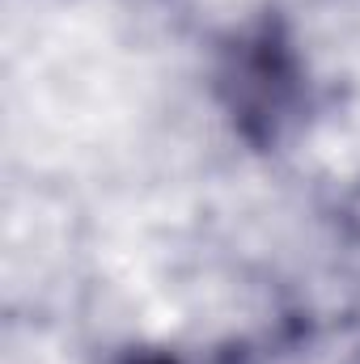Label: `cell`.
<instances>
[{
	"label": "cell",
	"instance_id": "obj_2",
	"mask_svg": "<svg viewBox=\"0 0 360 364\" xmlns=\"http://www.w3.org/2000/svg\"><path fill=\"white\" fill-rule=\"evenodd\" d=\"M127 364H179L174 356H136V360H127Z\"/></svg>",
	"mask_w": 360,
	"mask_h": 364
},
{
	"label": "cell",
	"instance_id": "obj_1",
	"mask_svg": "<svg viewBox=\"0 0 360 364\" xmlns=\"http://www.w3.org/2000/svg\"><path fill=\"white\" fill-rule=\"evenodd\" d=\"M216 97L246 144L271 149L284 140L305 102V68L280 21L246 26L221 51Z\"/></svg>",
	"mask_w": 360,
	"mask_h": 364
},
{
	"label": "cell",
	"instance_id": "obj_3",
	"mask_svg": "<svg viewBox=\"0 0 360 364\" xmlns=\"http://www.w3.org/2000/svg\"><path fill=\"white\" fill-rule=\"evenodd\" d=\"M348 220H352V225L360 229V195L352 199V203H348Z\"/></svg>",
	"mask_w": 360,
	"mask_h": 364
}]
</instances>
